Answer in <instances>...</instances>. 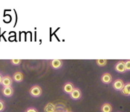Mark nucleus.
Wrapping results in <instances>:
<instances>
[{
  "instance_id": "f257e3e1",
  "label": "nucleus",
  "mask_w": 130,
  "mask_h": 112,
  "mask_svg": "<svg viewBox=\"0 0 130 112\" xmlns=\"http://www.w3.org/2000/svg\"><path fill=\"white\" fill-rule=\"evenodd\" d=\"M29 94H30V96L33 97H39L42 94V88L40 87V85H34L30 88Z\"/></svg>"
},
{
  "instance_id": "f03ea898",
  "label": "nucleus",
  "mask_w": 130,
  "mask_h": 112,
  "mask_svg": "<svg viewBox=\"0 0 130 112\" xmlns=\"http://www.w3.org/2000/svg\"><path fill=\"white\" fill-rule=\"evenodd\" d=\"M13 78L10 77L9 75H5L2 78V85L3 87H9L11 86L13 84Z\"/></svg>"
},
{
  "instance_id": "7ed1b4c3",
  "label": "nucleus",
  "mask_w": 130,
  "mask_h": 112,
  "mask_svg": "<svg viewBox=\"0 0 130 112\" xmlns=\"http://www.w3.org/2000/svg\"><path fill=\"white\" fill-rule=\"evenodd\" d=\"M70 97L72 100H80V98H81V97H82L81 91H80L79 88H74V89L70 94Z\"/></svg>"
},
{
  "instance_id": "20e7f679",
  "label": "nucleus",
  "mask_w": 130,
  "mask_h": 112,
  "mask_svg": "<svg viewBox=\"0 0 130 112\" xmlns=\"http://www.w3.org/2000/svg\"><path fill=\"white\" fill-rule=\"evenodd\" d=\"M124 85L125 84H124V82H123V81L122 80L118 79V80H116L114 81L113 84H112V86L115 88V90H116V91H121V90L123 89Z\"/></svg>"
},
{
  "instance_id": "39448f33",
  "label": "nucleus",
  "mask_w": 130,
  "mask_h": 112,
  "mask_svg": "<svg viewBox=\"0 0 130 112\" xmlns=\"http://www.w3.org/2000/svg\"><path fill=\"white\" fill-rule=\"evenodd\" d=\"M2 92V94H3V95L5 97H10L13 94V88H12V86L3 87Z\"/></svg>"
},
{
  "instance_id": "423d86ee",
  "label": "nucleus",
  "mask_w": 130,
  "mask_h": 112,
  "mask_svg": "<svg viewBox=\"0 0 130 112\" xmlns=\"http://www.w3.org/2000/svg\"><path fill=\"white\" fill-rule=\"evenodd\" d=\"M115 69L116 71L118 72V73H125L126 71V68H125V63H124V62H118L115 65Z\"/></svg>"
},
{
  "instance_id": "0eeeda50",
  "label": "nucleus",
  "mask_w": 130,
  "mask_h": 112,
  "mask_svg": "<svg viewBox=\"0 0 130 112\" xmlns=\"http://www.w3.org/2000/svg\"><path fill=\"white\" fill-rule=\"evenodd\" d=\"M101 81L104 84H109L112 81V77L109 73H105L101 77Z\"/></svg>"
},
{
  "instance_id": "6e6552de",
  "label": "nucleus",
  "mask_w": 130,
  "mask_h": 112,
  "mask_svg": "<svg viewBox=\"0 0 130 112\" xmlns=\"http://www.w3.org/2000/svg\"><path fill=\"white\" fill-rule=\"evenodd\" d=\"M74 89V86L71 82H66L63 85V91L65 92L66 94H70Z\"/></svg>"
},
{
  "instance_id": "1a4fd4ad",
  "label": "nucleus",
  "mask_w": 130,
  "mask_h": 112,
  "mask_svg": "<svg viewBox=\"0 0 130 112\" xmlns=\"http://www.w3.org/2000/svg\"><path fill=\"white\" fill-rule=\"evenodd\" d=\"M24 80V75L22 72L17 71L13 73V80L15 81L16 82H21L23 81Z\"/></svg>"
},
{
  "instance_id": "9d476101",
  "label": "nucleus",
  "mask_w": 130,
  "mask_h": 112,
  "mask_svg": "<svg viewBox=\"0 0 130 112\" xmlns=\"http://www.w3.org/2000/svg\"><path fill=\"white\" fill-rule=\"evenodd\" d=\"M51 65L54 69H60L62 66V61L61 60H53L51 62Z\"/></svg>"
},
{
  "instance_id": "9b49d317",
  "label": "nucleus",
  "mask_w": 130,
  "mask_h": 112,
  "mask_svg": "<svg viewBox=\"0 0 130 112\" xmlns=\"http://www.w3.org/2000/svg\"><path fill=\"white\" fill-rule=\"evenodd\" d=\"M121 93L125 96H130V82H127L124 85L123 89L121 90Z\"/></svg>"
},
{
  "instance_id": "f8f14e48",
  "label": "nucleus",
  "mask_w": 130,
  "mask_h": 112,
  "mask_svg": "<svg viewBox=\"0 0 130 112\" xmlns=\"http://www.w3.org/2000/svg\"><path fill=\"white\" fill-rule=\"evenodd\" d=\"M101 111L102 112H111L112 111V106L109 103H104L101 106Z\"/></svg>"
},
{
  "instance_id": "ddd939ff",
  "label": "nucleus",
  "mask_w": 130,
  "mask_h": 112,
  "mask_svg": "<svg viewBox=\"0 0 130 112\" xmlns=\"http://www.w3.org/2000/svg\"><path fill=\"white\" fill-rule=\"evenodd\" d=\"M44 110H45V112H55V111H56V106L54 104H52V103H48L45 105Z\"/></svg>"
},
{
  "instance_id": "4468645a",
  "label": "nucleus",
  "mask_w": 130,
  "mask_h": 112,
  "mask_svg": "<svg viewBox=\"0 0 130 112\" xmlns=\"http://www.w3.org/2000/svg\"><path fill=\"white\" fill-rule=\"evenodd\" d=\"M96 63L98 66L100 67H103L107 64V60H96Z\"/></svg>"
},
{
  "instance_id": "2eb2a0df",
  "label": "nucleus",
  "mask_w": 130,
  "mask_h": 112,
  "mask_svg": "<svg viewBox=\"0 0 130 112\" xmlns=\"http://www.w3.org/2000/svg\"><path fill=\"white\" fill-rule=\"evenodd\" d=\"M10 62L12 63V65H19L21 64L22 60H18V59H14V60H11Z\"/></svg>"
},
{
  "instance_id": "dca6fc26",
  "label": "nucleus",
  "mask_w": 130,
  "mask_h": 112,
  "mask_svg": "<svg viewBox=\"0 0 130 112\" xmlns=\"http://www.w3.org/2000/svg\"><path fill=\"white\" fill-rule=\"evenodd\" d=\"M124 63H125L126 71H130V60H126V62H124Z\"/></svg>"
},
{
  "instance_id": "f3484780",
  "label": "nucleus",
  "mask_w": 130,
  "mask_h": 112,
  "mask_svg": "<svg viewBox=\"0 0 130 112\" xmlns=\"http://www.w3.org/2000/svg\"><path fill=\"white\" fill-rule=\"evenodd\" d=\"M5 109V103L2 100H0V112L4 111Z\"/></svg>"
},
{
  "instance_id": "a211bd4d",
  "label": "nucleus",
  "mask_w": 130,
  "mask_h": 112,
  "mask_svg": "<svg viewBox=\"0 0 130 112\" xmlns=\"http://www.w3.org/2000/svg\"><path fill=\"white\" fill-rule=\"evenodd\" d=\"M25 112H38V111L35 108H32V107H30V108H28Z\"/></svg>"
},
{
  "instance_id": "6ab92c4d",
  "label": "nucleus",
  "mask_w": 130,
  "mask_h": 112,
  "mask_svg": "<svg viewBox=\"0 0 130 112\" xmlns=\"http://www.w3.org/2000/svg\"><path fill=\"white\" fill-rule=\"evenodd\" d=\"M2 78H3V76L2 75V73H0V85L2 84Z\"/></svg>"
},
{
  "instance_id": "aec40b11",
  "label": "nucleus",
  "mask_w": 130,
  "mask_h": 112,
  "mask_svg": "<svg viewBox=\"0 0 130 112\" xmlns=\"http://www.w3.org/2000/svg\"><path fill=\"white\" fill-rule=\"evenodd\" d=\"M66 112H71V111H66Z\"/></svg>"
}]
</instances>
